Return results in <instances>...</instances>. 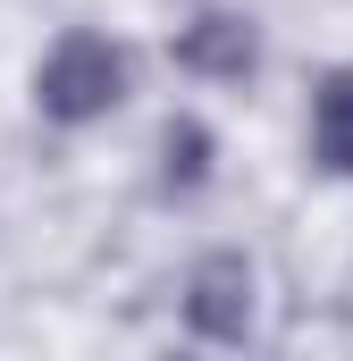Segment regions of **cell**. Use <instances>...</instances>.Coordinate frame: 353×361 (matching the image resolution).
Segmentation results:
<instances>
[{
	"label": "cell",
	"instance_id": "obj_1",
	"mask_svg": "<svg viewBox=\"0 0 353 361\" xmlns=\"http://www.w3.org/2000/svg\"><path fill=\"white\" fill-rule=\"evenodd\" d=\"M126 85H135V59L109 34H59L42 76H34V101H42L51 126H92V118H109L126 101Z\"/></svg>",
	"mask_w": 353,
	"mask_h": 361
},
{
	"label": "cell",
	"instance_id": "obj_5",
	"mask_svg": "<svg viewBox=\"0 0 353 361\" xmlns=\"http://www.w3.org/2000/svg\"><path fill=\"white\" fill-rule=\"evenodd\" d=\"M210 152H219V143H210L202 118H169V126H160V193H169V202L202 193V185H210Z\"/></svg>",
	"mask_w": 353,
	"mask_h": 361
},
{
	"label": "cell",
	"instance_id": "obj_3",
	"mask_svg": "<svg viewBox=\"0 0 353 361\" xmlns=\"http://www.w3.org/2000/svg\"><path fill=\"white\" fill-rule=\"evenodd\" d=\"M176 68H185V76H210V85H244V76L261 68V34H253V17L202 8V17L176 34Z\"/></svg>",
	"mask_w": 353,
	"mask_h": 361
},
{
	"label": "cell",
	"instance_id": "obj_4",
	"mask_svg": "<svg viewBox=\"0 0 353 361\" xmlns=\"http://www.w3.org/2000/svg\"><path fill=\"white\" fill-rule=\"evenodd\" d=\"M311 160L328 177H353V68H328L311 85Z\"/></svg>",
	"mask_w": 353,
	"mask_h": 361
},
{
	"label": "cell",
	"instance_id": "obj_2",
	"mask_svg": "<svg viewBox=\"0 0 353 361\" xmlns=\"http://www.w3.org/2000/svg\"><path fill=\"white\" fill-rule=\"evenodd\" d=\"M253 311H261V286H253V261H244V252H202V261H193V277H185V319H193V336L244 345V336H253Z\"/></svg>",
	"mask_w": 353,
	"mask_h": 361
}]
</instances>
